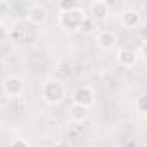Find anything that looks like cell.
I'll use <instances>...</instances> for the list:
<instances>
[{
    "instance_id": "obj_1",
    "label": "cell",
    "mask_w": 147,
    "mask_h": 147,
    "mask_svg": "<svg viewBox=\"0 0 147 147\" xmlns=\"http://www.w3.org/2000/svg\"><path fill=\"white\" fill-rule=\"evenodd\" d=\"M42 97L47 104H59L66 97V88L59 80H47L42 85Z\"/></svg>"
},
{
    "instance_id": "obj_2",
    "label": "cell",
    "mask_w": 147,
    "mask_h": 147,
    "mask_svg": "<svg viewBox=\"0 0 147 147\" xmlns=\"http://www.w3.org/2000/svg\"><path fill=\"white\" fill-rule=\"evenodd\" d=\"M85 18H87L85 12L78 7V9L69 11V12H61L59 23H61V26H62L64 30H67V31H80V26H82V23H83Z\"/></svg>"
},
{
    "instance_id": "obj_3",
    "label": "cell",
    "mask_w": 147,
    "mask_h": 147,
    "mask_svg": "<svg viewBox=\"0 0 147 147\" xmlns=\"http://www.w3.org/2000/svg\"><path fill=\"white\" fill-rule=\"evenodd\" d=\"M73 104H78V106H83V107H92L94 102H95V94L90 87L83 85V87H78L75 92H73Z\"/></svg>"
},
{
    "instance_id": "obj_4",
    "label": "cell",
    "mask_w": 147,
    "mask_h": 147,
    "mask_svg": "<svg viewBox=\"0 0 147 147\" xmlns=\"http://www.w3.org/2000/svg\"><path fill=\"white\" fill-rule=\"evenodd\" d=\"M24 92V82L19 76H7L4 80V94L7 97H19Z\"/></svg>"
},
{
    "instance_id": "obj_5",
    "label": "cell",
    "mask_w": 147,
    "mask_h": 147,
    "mask_svg": "<svg viewBox=\"0 0 147 147\" xmlns=\"http://www.w3.org/2000/svg\"><path fill=\"white\" fill-rule=\"evenodd\" d=\"M47 18H49V12H47V9H45L42 4H35V5H31L30 11H28V19H30L33 24H36V26L45 24Z\"/></svg>"
},
{
    "instance_id": "obj_6",
    "label": "cell",
    "mask_w": 147,
    "mask_h": 147,
    "mask_svg": "<svg viewBox=\"0 0 147 147\" xmlns=\"http://www.w3.org/2000/svg\"><path fill=\"white\" fill-rule=\"evenodd\" d=\"M116 59L121 66L125 67H133L137 64V59H138V54L131 49H119L118 54H116Z\"/></svg>"
},
{
    "instance_id": "obj_7",
    "label": "cell",
    "mask_w": 147,
    "mask_h": 147,
    "mask_svg": "<svg viewBox=\"0 0 147 147\" xmlns=\"http://www.w3.org/2000/svg\"><path fill=\"white\" fill-rule=\"evenodd\" d=\"M90 18L95 19V21H104L107 19V14H109V4L107 2H102V0H95L90 5Z\"/></svg>"
},
{
    "instance_id": "obj_8",
    "label": "cell",
    "mask_w": 147,
    "mask_h": 147,
    "mask_svg": "<svg viewBox=\"0 0 147 147\" xmlns=\"http://www.w3.org/2000/svg\"><path fill=\"white\" fill-rule=\"evenodd\" d=\"M118 42V36L114 31H109V30H104L97 35V45L102 49V50H111Z\"/></svg>"
},
{
    "instance_id": "obj_9",
    "label": "cell",
    "mask_w": 147,
    "mask_h": 147,
    "mask_svg": "<svg viewBox=\"0 0 147 147\" xmlns=\"http://www.w3.org/2000/svg\"><path fill=\"white\" fill-rule=\"evenodd\" d=\"M69 118L75 121V123H83V121L88 118V107L73 104V106L69 107Z\"/></svg>"
},
{
    "instance_id": "obj_10",
    "label": "cell",
    "mask_w": 147,
    "mask_h": 147,
    "mask_svg": "<svg viewBox=\"0 0 147 147\" xmlns=\"http://www.w3.org/2000/svg\"><path fill=\"white\" fill-rule=\"evenodd\" d=\"M123 24L126 26V28H135V26H138V23H140V14L138 12H135V11H128V12H125L123 14Z\"/></svg>"
},
{
    "instance_id": "obj_11",
    "label": "cell",
    "mask_w": 147,
    "mask_h": 147,
    "mask_svg": "<svg viewBox=\"0 0 147 147\" xmlns=\"http://www.w3.org/2000/svg\"><path fill=\"white\" fill-rule=\"evenodd\" d=\"M94 31H95V19H92L90 16H87V18L83 19L82 26H80V33L90 35V33H94Z\"/></svg>"
},
{
    "instance_id": "obj_12",
    "label": "cell",
    "mask_w": 147,
    "mask_h": 147,
    "mask_svg": "<svg viewBox=\"0 0 147 147\" xmlns=\"http://www.w3.org/2000/svg\"><path fill=\"white\" fill-rule=\"evenodd\" d=\"M57 7H59L61 12H69V11L78 9L80 5H78V2H75V0H61V2L57 4Z\"/></svg>"
},
{
    "instance_id": "obj_13",
    "label": "cell",
    "mask_w": 147,
    "mask_h": 147,
    "mask_svg": "<svg viewBox=\"0 0 147 147\" xmlns=\"http://www.w3.org/2000/svg\"><path fill=\"white\" fill-rule=\"evenodd\" d=\"M11 147H30V144H28L24 138H16V140L11 144Z\"/></svg>"
},
{
    "instance_id": "obj_14",
    "label": "cell",
    "mask_w": 147,
    "mask_h": 147,
    "mask_svg": "<svg viewBox=\"0 0 147 147\" xmlns=\"http://www.w3.org/2000/svg\"><path fill=\"white\" fill-rule=\"evenodd\" d=\"M137 106H138V109H140V111H147V95L140 97V99H138V102H137Z\"/></svg>"
},
{
    "instance_id": "obj_15",
    "label": "cell",
    "mask_w": 147,
    "mask_h": 147,
    "mask_svg": "<svg viewBox=\"0 0 147 147\" xmlns=\"http://www.w3.org/2000/svg\"><path fill=\"white\" fill-rule=\"evenodd\" d=\"M140 57H142L144 61H147V42H144V43L140 45Z\"/></svg>"
},
{
    "instance_id": "obj_16",
    "label": "cell",
    "mask_w": 147,
    "mask_h": 147,
    "mask_svg": "<svg viewBox=\"0 0 147 147\" xmlns=\"http://www.w3.org/2000/svg\"><path fill=\"white\" fill-rule=\"evenodd\" d=\"M9 2H5V0H0V14H5L9 11Z\"/></svg>"
},
{
    "instance_id": "obj_17",
    "label": "cell",
    "mask_w": 147,
    "mask_h": 147,
    "mask_svg": "<svg viewBox=\"0 0 147 147\" xmlns=\"http://www.w3.org/2000/svg\"><path fill=\"white\" fill-rule=\"evenodd\" d=\"M140 36L144 38V42H147V23L140 28Z\"/></svg>"
},
{
    "instance_id": "obj_18",
    "label": "cell",
    "mask_w": 147,
    "mask_h": 147,
    "mask_svg": "<svg viewBox=\"0 0 147 147\" xmlns=\"http://www.w3.org/2000/svg\"><path fill=\"white\" fill-rule=\"evenodd\" d=\"M40 147H43V145H40Z\"/></svg>"
}]
</instances>
